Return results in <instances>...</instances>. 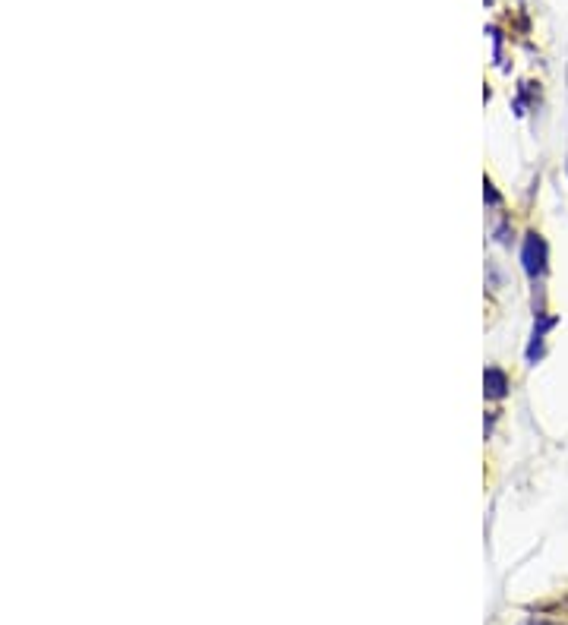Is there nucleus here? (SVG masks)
<instances>
[{
	"mask_svg": "<svg viewBox=\"0 0 568 625\" xmlns=\"http://www.w3.org/2000/svg\"><path fill=\"white\" fill-rule=\"evenodd\" d=\"M505 389H509V379H505V373L496 370V367L486 370V395H490V398H502Z\"/></svg>",
	"mask_w": 568,
	"mask_h": 625,
	"instance_id": "nucleus-2",
	"label": "nucleus"
},
{
	"mask_svg": "<svg viewBox=\"0 0 568 625\" xmlns=\"http://www.w3.org/2000/svg\"><path fill=\"white\" fill-rule=\"evenodd\" d=\"M543 259H546V247H543V240L537 234H527L524 240V247H521V262H524V272L527 275H540L543 272Z\"/></svg>",
	"mask_w": 568,
	"mask_h": 625,
	"instance_id": "nucleus-1",
	"label": "nucleus"
},
{
	"mask_svg": "<svg viewBox=\"0 0 568 625\" xmlns=\"http://www.w3.org/2000/svg\"><path fill=\"white\" fill-rule=\"evenodd\" d=\"M527 625H546V622H527Z\"/></svg>",
	"mask_w": 568,
	"mask_h": 625,
	"instance_id": "nucleus-3",
	"label": "nucleus"
}]
</instances>
